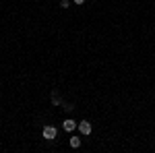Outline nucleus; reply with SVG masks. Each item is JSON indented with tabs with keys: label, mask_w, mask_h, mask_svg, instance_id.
<instances>
[{
	"label": "nucleus",
	"mask_w": 155,
	"mask_h": 153,
	"mask_svg": "<svg viewBox=\"0 0 155 153\" xmlns=\"http://www.w3.org/2000/svg\"><path fill=\"white\" fill-rule=\"evenodd\" d=\"M68 145H71L72 149H79V147H81V139H79V137H71V139H68Z\"/></svg>",
	"instance_id": "obj_5"
},
{
	"label": "nucleus",
	"mask_w": 155,
	"mask_h": 153,
	"mask_svg": "<svg viewBox=\"0 0 155 153\" xmlns=\"http://www.w3.org/2000/svg\"><path fill=\"white\" fill-rule=\"evenodd\" d=\"M74 4H85V0H72Z\"/></svg>",
	"instance_id": "obj_8"
},
{
	"label": "nucleus",
	"mask_w": 155,
	"mask_h": 153,
	"mask_svg": "<svg viewBox=\"0 0 155 153\" xmlns=\"http://www.w3.org/2000/svg\"><path fill=\"white\" fill-rule=\"evenodd\" d=\"M50 99H52V106H62V99H60V95H58V91H56V89L52 91Z\"/></svg>",
	"instance_id": "obj_4"
},
{
	"label": "nucleus",
	"mask_w": 155,
	"mask_h": 153,
	"mask_svg": "<svg viewBox=\"0 0 155 153\" xmlns=\"http://www.w3.org/2000/svg\"><path fill=\"white\" fill-rule=\"evenodd\" d=\"M77 128H79V132H81V135H85V137H87V135H91L93 126H91V122H89V120H81Z\"/></svg>",
	"instance_id": "obj_2"
},
{
	"label": "nucleus",
	"mask_w": 155,
	"mask_h": 153,
	"mask_svg": "<svg viewBox=\"0 0 155 153\" xmlns=\"http://www.w3.org/2000/svg\"><path fill=\"white\" fill-rule=\"evenodd\" d=\"M60 8H71V0H60Z\"/></svg>",
	"instance_id": "obj_6"
},
{
	"label": "nucleus",
	"mask_w": 155,
	"mask_h": 153,
	"mask_svg": "<svg viewBox=\"0 0 155 153\" xmlns=\"http://www.w3.org/2000/svg\"><path fill=\"white\" fill-rule=\"evenodd\" d=\"M62 106H64V110H66V112H72V110H74V106H72V104H62Z\"/></svg>",
	"instance_id": "obj_7"
},
{
	"label": "nucleus",
	"mask_w": 155,
	"mask_h": 153,
	"mask_svg": "<svg viewBox=\"0 0 155 153\" xmlns=\"http://www.w3.org/2000/svg\"><path fill=\"white\" fill-rule=\"evenodd\" d=\"M77 126H79V122H74L72 118H66V120L62 122V128L66 130V132H72V130L77 128Z\"/></svg>",
	"instance_id": "obj_3"
},
{
	"label": "nucleus",
	"mask_w": 155,
	"mask_h": 153,
	"mask_svg": "<svg viewBox=\"0 0 155 153\" xmlns=\"http://www.w3.org/2000/svg\"><path fill=\"white\" fill-rule=\"evenodd\" d=\"M41 135H44V139H46V141H54V139H56V137H58V130H56V126H44V132H41Z\"/></svg>",
	"instance_id": "obj_1"
}]
</instances>
